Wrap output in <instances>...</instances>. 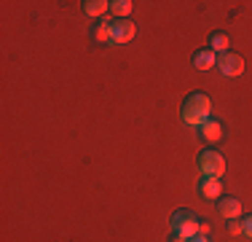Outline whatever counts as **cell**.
<instances>
[{
	"mask_svg": "<svg viewBox=\"0 0 252 242\" xmlns=\"http://www.w3.org/2000/svg\"><path fill=\"white\" fill-rule=\"evenodd\" d=\"M209 113H212V100H209L204 92H193V94L185 97V102H183V121L188 126H199V129H201L204 121L212 119Z\"/></svg>",
	"mask_w": 252,
	"mask_h": 242,
	"instance_id": "6da1fadb",
	"label": "cell"
},
{
	"mask_svg": "<svg viewBox=\"0 0 252 242\" xmlns=\"http://www.w3.org/2000/svg\"><path fill=\"white\" fill-rule=\"evenodd\" d=\"M199 226H201V218L190 213V210H175V215H172V234H180L185 240L196 237Z\"/></svg>",
	"mask_w": 252,
	"mask_h": 242,
	"instance_id": "7a4b0ae2",
	"label": "cell"
},
{
	"mask_svg": "<svg viewBox=\"0 0 252 242\" xmlns=\"http://www.w3.org/2000/svg\"><path fill=\"white\" fill-rule=\"evenodd\" d=\"M199 169H201L204 178H220V175L225 172V159H223V154H218V151H212V148L201 151V156H199Z\"/></svg>",
	"mask_w": 252,
	"mask_h": 242,
	"instance_id": "3957f363",
	"label": "cell"
},
{
	"mask_svg": "<svg viewBox=\"0 0 252 242\" xmlns=\"http://www.w3.org/2000/svg\"><path fill=\"white\" fill-rule=\"evenodd\" d=\"M218 68H220L223 76L236 78V76H242V73H244V59L239 57V54H233V51H225V54H220V57H218Z\"/></svg>",
	"mask_w": 252,
	"mask_h": 242,
	"instance_id": "277c9868",
	"label": "cell"
},
{
	"mask_svg": "<svg viewBox=\"0 0 252 242\" xmlns=\"http://www.w3.org/2000/svg\"><path fill=\"white\" fill-rule=\"evenodd\" d=\"M137 33V24L131 19H116L113 22V40L110 43H129Z\"/></svg>",
	"mask_w": 252,
	"mask_h": 242,
	"instance_id": "5b68a950",
	"label": "cell"
},
{
	"mask_svg": "<svg viewBox=\"0 0 252 242\" xmlns=\"http://www.w3.org/2000/svg\"><path fill=\"white\" fill-rule=\"evenodd\" d=\"M215 65H218V54H215L212 48H199V51L193 54V68L196 70L207 73V70H212Z\"/></svg>",
	"mask_w": 252,
	"mask_h": 242,
	"instance_id": "8992f818",
	"label": "cell"
},
{
	"mask_svg": "<svg viewBox=\"0 0 252 242\" xmlns=\"http://www.w3.org/2000/svg\"><path fill=\"white\" fill-rule=\"evenodd\" d=\"M218 213L225 218V221H233V218L242 215V202H239L236 197H225L218 202Z\"/></svg>",
	"mask_w": 252,
	"mask_h": 242,
	"instance_id": "52a82bcc",
	"label": "cell"
},
{
	"mask_svg": "<svg viewBox=\"0 0 252 242\" xmlns=\"http://www.w3.org/2000/svg\"><path fill=\"white\" fill-rule=\"evenodd\" d=\"M199 194L204 199H218L220 194H223V183H220V178H201Z\"/></svg>",
	"mask_w": 252,
	"mask_h": 242,
	"instance_id": "ba28073f",
	"label": "cell"
},
{
	"mask_svg": "<svg viewBox=\"0 0 252 242\" xmlns=\"http://www.w3.org/2000/svg\"><path fill=\"white\" fill-rule=\"evenodd\" d=\"M201 137L207 143H220V137H223V124H220L218 119H209L201 124Z\"/></svg>",
	"mask_w": 252,
	"mask_h": 242,
	"instance_id": "9c48e42d",
	"label": "cell"
},
{
	"mask_svg": "<svg viewBox=\"0 0 252 242\" xmlns=\"http://www.w3.org/2000/svg\"><path fill=\"white\" fill-rule=\"evenodd\" d=\"M92 38L97 40V43H110V40H113V22L99 19V22L92 27Z\"/></svg>",
	"mask_w": 252,
	"mask_h": 242,
	"instance_id": "30bf717a",
	"label": "cell"
},
{
	"mask_svg": "<svg viewBox=\"0 0 252 242\" xmlns=\"http://www.w3.org/2000/svg\"><path fill=\"white\" fill-rule=\"evenodd\" d=\"M228 46H231V38H228L223 30H215V33L209 35V48H212V51L218 54V57L228 51Z\"/></svg>",
	"mask_w": 252,
	"mask_h": 242,
	"instance_id": "8fae6325",
	"label": "cell"
},
{
	"mask_svg": "<svg viewBox=\"0 0 252 242\" xmlns=\"http://www.w3.org/2000/svg\"><path fill=\"white\" fill-rule=\"evenodd\" d=\"M107 8H110V3H105V0H86V3H83V11H86L89 16H102Z\"/></svg>",
	"mask_w": 252,
	"mask_h": 242,
	"instance_id": "7c38bea8",
	"label": "cell"
},
{
	"mask_svg": "<svg viewBox=\"0 0 252 242\" xmlns=\"http://www.w3.org/2000/svg\"><path fill=\"white\" fill-rule=\"evenodd\" d=\"M110 11L118 16V19H129L131 3H129V0H113V3H110Z\"/></svg>",
	"mask_w": 252,
	"mask_h": 242,
	"instance_id": "4fadbf2b",
	"label": "cell"
},
{
	"mask_svg": "<svg viewBox=\"0 0 252 242\" xmlns=\"http://www.w3.org/2000/svg\"><path fill=\"white\" fill-rule=\"evenodd\" d=\"M228 232L231 234H244V223L239 221V218H233V221H228Z\"/></svg>",
	"mask_w": 252,
	"mask_h": 242,
	"instance_id": "5bb4252c",
	"label": "cell"
},
{
	"mask_svg": "<svg viewBox=\"0 0 252 242\" xmlns=\"http://www.w3.org/2000/svg\"><path fill=\"white\" fill-rule=\"evenodd\" d=\"M242 223H244V234H247V237H252V215H247Z\"/></svg>",
	"mask_w": 252,
	"mask_h": 242,
	"instance_id": "9a60e30c",
	"label": "cell"
},
{
	"mask_svg": "<svg viewBox=\"0 0 252 242\" xmlns=\"http://www.w3.org/2000/svg\"><path fill=\"white\" fill-rule=\"evenodd\" d=\"M188 242H209V237L207 234H196V237H190Z\"/></svg>",
	"mask_w": 252,
	"mask_h": 242,
	"instance_id": "2e32d148",
	"label": "cell"
},
{
	"mask_svg": "<svg viewBox=\"0 0 252 242\" xmlns=\"http://www.w3.org/2000/svg\"><path fill=\"white\" fill-rule=\"evenodd\" d=\"M199 234H207V237H209V223H207V221H201V226H199Z\"/></svg>",
	"mask_w": 252,
	"mask_h": 242,
	"instance_id": "e0dca14e",
	"label": "cell"
},
{
	"mask_svg": "<svg viewBox=\"0 0 252 242\" xmlns=\"http://www.w3.org/2000/svg\"><path fill=\"white\" fill-rule=\"evenodd\" d=\"M169 242H188V240H185V237H180V234H172V240Z\"/></svg>",
	"mask_w": 252,
	"mask_h": 242,
	"instance_id": "ac0fdd59",
	"label": "cell"
}]
</instances>
